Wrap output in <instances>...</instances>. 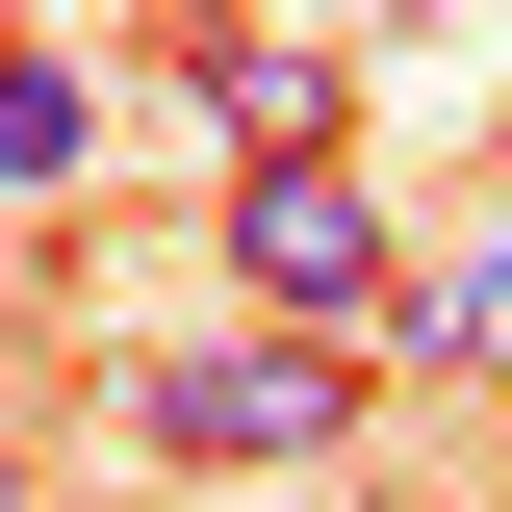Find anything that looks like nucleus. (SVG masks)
I'll return each mask as SVG.
<instances>
[{
  "label": "nucleus",
  "instance_id": "f257e3e1",
  "mask_svg": "<svg viewBox=\"0 0 512 512\" xmlns=\"http://www.w3.org/2000/svg\"><path fill=\"white\" fill-rule=\"evenodd\" d=\"M128 410V461H154V487H333V461L384 436V359H308V333H154V359L103 384Z\"/></svg>",
  "mask_w": 512,
  "mask_h": 512
},
{
  "label": "nucleus",
  "instance_id": "f03ea898",
  "mask_svg": "<svg viewBox=\"0 0 512 512\" xmlns=\"http://www.w3.org/2000/svg\"><path fill=\"white\" fill-rule=\"evenodd\" d=\"M205 282H231V333H308V359H410V308H436V256H410V205H384L359 154L231 180L205 205Z\"/></svg>",
  "mask_w": 512,
  "mask_h": 512
},
{
  "label": "nucleus",
  "instance_id": "7ed1b4c3",
  "mask_svg": "<svg viewBox=\"0 0 512 512\" xmlns=\"http://www.w3.org/2000/svg\"><path fill=\"white\" fill-rule=\"evenodd\" d=\"M154 77L231 128V180H282V154H359V26H154Z\"/></svg>",
  "mask_w": 512,
  "mask_h": 512
},
{
  "label": "nucleus",
  "instance_id": "20e7f679",
  "mask_svg": "<svg viewBox=\"0 0 512 512\" xmlns=\"http://www.w3.org/2000/svg\"><path fill=\"white\" fill-rule=\"evenodd\" d=\"M77 154H103V77L26 26V52H0V180H77Z\"/></svg>",
  "mask_w": 512,
  "mask_h": 512
},
{
  "label": "nucleus",
  "instance_id": "39448f33",
  "mask_svg": "<svg viewBox=\"0 0 512 512\" xmlns=\"http://www.w3.org/2000/svg\"><path fill=\"white\" fill-rule=\"evenodd\" d=\"M410 359H461V384H512V231H461V256H436V308H410Z\"/></svg>",
  "mask_w": 512,
  "mask_h": 512
},
{
  "label": "nucleus",
  "instance_id": "423d86ee",
  "mask_svg": "<svg viewBox=\"0 0 512 512\" xmlns=\"http://www.w3.org/2000/svg\"><path fill=\"white\" fill-rule=\"evenodd\" d=\"M0 512H52V487H26V410H0Z\"/></svg>",
  "mask_w": 512,
  "mask_h": 512
},
{
  "label": "nucleus",
  "instance_id": "0eeeda50",
  "mask_svg": "<svg viewBox=\"0 0 512 512\" xmlns=\"http://www.w3.org/2000/svg\"><path fill=\"white\" fill-rule=\"evenodd\" d=\"M0 52H26V26H0Z\"/></svg>",
  "mask_w": 512,
  "mask_h": 512
}]
</instances>
